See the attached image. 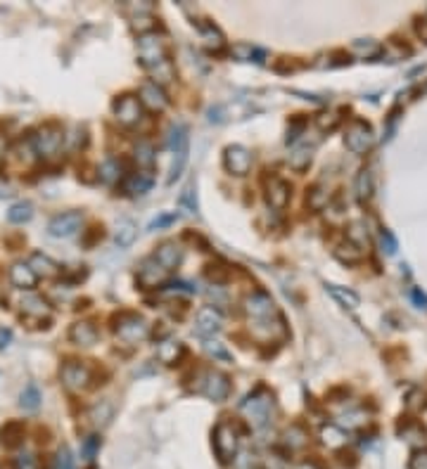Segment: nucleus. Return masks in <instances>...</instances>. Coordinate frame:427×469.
I'll return each mask as SVG.
<instances>
[{
	"instance_id": "f704fd0d",
	"label": "nucleus",
	"mask_w": 427,
	"mask_h": 469,
	"mask_svg": "<svg viewBox=\"0 0 427 469\" xmlns=\"http://www.w3.org/2000/svg\"><path fill=\"white\" fill-rule=\"evenodd\" d=\"M309 164H311V149L309 147H299L297 152L290 154V166L294 168V171H304Z\"/></svg>"
},
{
	"instance_id": "2eb2a0df",
	"label": "nucleus",
	"mask_w": 427,
	"mask_h": 469,
	"mask_svg": "<svg viewBox=\"0 0 427 469\" xmlns=\"http://www.w3.org/2000/svg\"><path fill=\"white\" fill-rule=\"evenodd\" d=\"M195 325H197V332L200 334L212 336L219 332L221 325H224V315H221V311L214 308V306H204V308L197 311Z\"/></svg>"
},
{
	"instance_id": "de8ad7c7",
	"label": "nucleus",
	"mask_w": 427,
	"mask_h": 469,
	"mask_svg": "<svg viewBox=\"0 0 427 469\" xmlns=\"http://www.w3.org/2000/svg\"><path fill=\"white\" fill-rule=\"evenodd\" d=\"M335 124H338V117H335V114H321V117H318V126H321V128H335Z\"/></svg>"
},
{
	"instance_id": "a19ab883",
	"label": "nucleus",
	"mask_w": 427,
	"mask_h": 469,
	"mask_svg": "<svg viewBox=\"0 0 427 469\" xmlns=\"http://www.w3.org/2000/svg\"><path fill=\"white\" fill-rule=\"evenodd\" d=\"M178 353H180V346L178 344H164L159 348V358H161V363H176V358H178Z\"/></svg>"
},
{
	"instance_id": "4c0bfd02",
	"label": "nucleus",
	"mask_w": 427,
	"mask_h": 469,
	"mask_svg": "<svg viewBox=\"0 0 427 469\" xmlns=\"http://www.w3.org/2000/svg\"><path fill=\"white\" fill-rule=\"evenodd\" d=\"M326 202H328V192L323 188H314L309 192V207L314 209V211L326 207Z\"/></svg>"
},
{
	"instance_id": "c85d7f7f",
	"label": "nucleus",
	"mask_w": 427,
	"mask_h": 469,
	"mask_svg": "<svg viewBox=\"0 0 427 469\" xmlns=\"http://www.w3.org/2000/svg\"><path fill=\"white\" fill-rule=\"evenodd\" d=\"M354 190H356V197L361 202H366L372 195V173L368 171V168H363V171L356 176V185H354Z\"/></svg>"
},
{
	"instance_id": "79ce46f5",
	"label": "nucleus",
	"mask_w": 427,
	"mask_h": 469,
	"mask_svg": "<svg viewBox=\"0 0 427 469\" xmlns=\"http://www.w3.org/2000/svg\"><path fill=\"white\" fill-rule=\"evenodd\" d=\"M55 467L57 469H74V458H71V450L67 446L59 448L57 460H55Z\"/></svg>"
},
{
	"instance_id": "ea45409f",
	"label": "nucleus",
	"mask_w": 427,
	"mask_h": 469,
	"mask_svg": "<svg viewBox=\"0 0 427 469\" xmlns=\"http://www.w3.org/2000/svg\"><path fill=\"white\" fill-rule=\"evenodd\" d=\"M380 246H382V251L387 256L396 254V239H394V234L389 230H380Z\"/></svg>"
},
{
	"instance_id": "e433bc0d",
	"label": "nucleus",
	"mask_w": 427,
	"mask_h": 469,
	"mask_svg": "<svg viewBox=\"0 0 427 469\" xmlns=\"http://www.w3.org/2000/svg\"><path fill=\"white\" fill-rule=\"evenodd\" d=\"M352 50L354 52H359L361 57H372V55H377L380 52V45L375 43V40H356V43L352 45Z\"/></svg>"
},
{
	"instance_id": "20e7f679",
	"label": "nucleus",
	"mask_w": 427,
	"mask_h": 469,
	"mask_svg": "<svg viewBox=\"0 0 427 469\" xmlns=\"http://www.w3.org/2000/svg\"><path fill=\"white\" fill-rule=\"evenodd\" d=\"M64 137H67V135L62 133V128H59V126L48 124L31 137V142H34L36 154L43 156V159H52V156H57L59 149H62Z\"/></svg>"
},
{
	"instance_id": "393cba45",
	"label": "nucleus",
	"mask_w": 427,
	"mask_h": 469,
	"mask_svg": "<svg viewBox=\"0 0 427 469\" xmlns=\"http://www.w3.org/2000/svg\"><path fill=\"white\" fill-rule=\"evenodd\" d=\"M136 234H138V230H136V225H133V221H119L117 223V232H114V239H117V244L119 246H131L133 244V239H136Z\"/></svg>"
},
{
	"instance_id": "ddd939ff",
	"label": "nucleus",
	"mask_w": 427,
	"mask_h": 469,
	"mask_svg": "<svg viewBox=\"0 0 427 469\" xmlns=\"http://www.w3.org/2000/svg\"><path fill=\"white\" fill-rule=\"evenodd\" d=\"M140 105L143 107H147V110H152V112H161V110H166L169 107V98H166V93H164V88L159 86L157 81H145L140 86Z\"/></svg>"
},
{
	"instance_id": "1a4fd4ad",
	"label": "nucleus",
	"mask_w": 427,
	"mask_h": 469,
	"mask_svg": "<svg viewBox=\"0 0 427 469\" xmlns=\"http://www.w3.org/2000/svg\"><path fill=\"white\" fill-rule=\"evenodd\" d=\"M245 311L254 322H266L270 315H275V304L266 292H254L245 299Z\"/></svg>"
},
{
	"instance_id": "c03bdc74",
	"label": "nucleus",
	"mask_w": 427,
	"mask_h": 469,
	"mask_svg": "<svg viewBox=\"0 0 427 469\" xmlns=\"http://www.w3.org/2000/svg\"><path fill=\"white\" fill-rule=\"evenodd\" d=\"M180 204H183L190 214H197V197H195V192H192V188L183 190V195H180Z\"/></svg>"
},
{
	"instance_id": "6ab92c4d",
	"label": "nucleus",
	"mask_w": 427,
	"mask_h": 469,
	"mask_svg": "<svg viewBox=\"0 0 427 469\" xmlns=\"http://www.w3.org/2000/svg\"><path fill=\"white\" fill-rule=\"evenodd\" d=\"M154 258H157L159 266L171 270V268L180 266V261H183V249H180L176 242H164V244L157 246V254H154Z\"/></svg>"
},
{
	"instance_id": "f03ea898",
	"label": "nucleus",
	"mask_w": 427,
	"mask_h": 469,
	"mask_svg": "<svg viewBox=\"0 0 427 469\" xmlns=\"http://www.w3.org/2000/svg\"><path fill=\"white\" fill-rule=\"evenodd\" d=\"M195 391L207 396L209 401L221 403L231 394V380H228V375H224V372L219 370H202L200 375H197Z\"/></svg>"
},
{
	"instance_id": "473e14b6",
	"label": "nucleus",
	"mask_w": 427,
	"mask_h": 469,
	"mask_svg": "<svg viewBox=\"0 0 427 469\" xmlns=\"http://www.w3.org/2000/svg\"><path fill=\"white\" fill-rule=\"evenodd\" d=\"M233 55H236L238 59H254V62H263V52L259 50V47H252V45H247V43H240V45H236L233 47Z\"/></svg>"
},
{
	"instance_id": "a211bd4d",
	"label": "nucleus",
	"mask_w": 427,
	"mask_h": 469,
	"mask_svg": "<svg viewBox=\"0 0 427 469\" xmlns=\"http://www.w3.org/2000/svg\"><path fill=\"white\" fill-rule=\"evenodd\" d=\"M10 280L15 287H20V290H34L36 282H38V278H36V273L31 268H29V263H12L10 268Z\"/></svg>"
},
{
	"instance_id": "4468645a",
	"label": "nucleus",
	"mask_w": 427,
	"mask_h": 469,
	"mask_svg": "<svg viewBox=\"0 0 427 469\" xmlns=\"http://www.w3.org/2000/svg\"><path fill=\"white\" fill-rule=\"evenodd\" d=\"M166 270L164 266H159L157 258H145V261L140 263V268H138V282H140L145 290H152V287H159L161 282L166 280Z\"/></svg>"
},
{
	"instance_id": "a878e982",
	"label": "nucleus",
	"mask_w": 427,
	"mask_h": 469,
	"mask_svg": "<svg viewBox=\"0 0 427 469\" xmlns=\"http://www.w3.org/2000/svg\"><path fill=\"white\" fill-rule=\"evenodd\" d=\"M328 290H330V294H333V297L338 299L342 306H347V308H359L361 299H359L356 292L347 290V287H340V285H328Z\"/></svg>"
},
{
	"instance_id": "39448f33",
	"label": "nucleus",
	"mask_w": 427,
	"mask_h": 469,
	"mask_svg": "<svg viewBox=\"0 0 427 469\" xmlns=\"http://www.w3.org/2000/svg\"><path fill=\"white\" fill-rule=\"evenodd\" d=\"M238 431L231 422H221L214 429V450L221 462H231L238 453Z\"/></svg>"
},
{
	"instance_id": "c756f323",
	"label": "nucleus",
	"mask_w": 427,
	"mask_h": 469,
	"mask_svg": "<svg viewBox=\"0 0 427 469\" xmlns=\"http://www.w3.org/2000/svg\"><path fill=\"white\" fill-rule=\"evenodd\" d=\"M335 256H338L342 263H359L361 258H363V251L359 249V244L347 242V244H340L338 249H335Z\"/></svg>"
},
{
	"instance_id": "f3484780",
	"label": "nucleus",
	"mask_w": 427,
	"mask_h": 469,
	"mask_svg": "<svg viewBox=\"0 0 427 469\" xmlns=\"http://www.w3.org/2000/svg\"><path fill=\"white\" fill-rule=\"evenodd\" d=\"M69 339L74 341L76 346H93L95 341H98V327L88 320H81V322L71 325Z\"/></svg>"
},
{
	"instance_id": "aec40b11",
	"label": "nucleus",
	"mask_w": 427,
	"mask_h": 469,
	"mask_svg": "<svg viewBox=\"0 0 427 469\" xmlns=\"http://www.w3.org/2000/svg\"><path fill=\"white\" fill-rule=\"evenodd\" d=\"M29 268L36 273V278H55L59 273V266L52 261L50 256L41 254V251H34L31 258H29Z\"/></svg>"
},
{
	"instance_id": "cd10ccee",
	"label": "nucleus",
	"mask_w": 427,
	"mask_h": 469,
	"mask_svg": "<svg viewBox=\"0 0 427 469\" xmlns=\"http://www.w3.org/2000/svg\"><path fill=\"white\" fill-rule=\"evenodd\" d=\"M204 351H207L214 360H224V363H231V360H233L231 351L226 348V344H221L219 339H212V336H207V339H204Z\"/></svg>"
},
{
	"instance_id": "37998d69",
	"label": "nucleus",
	"mask_w": 427,
	"mask_h": 469,
	"mask_svg": "<svg viewBox=\"0 0 427 469\" xmlns=\"http://www.w3.org/2000/svg\"><path fill=\"white\" fill-rule=\"evenodd\" d=\"M136 159L140 161L143 166L152 164V145H150V142H140V145L136 147Z\"/></svg>"
},
{
	"instance_id": "f257e3e1",
	"label": "nucleus",
	"mask_w": 427,
	"mask_h": 469,
	"mask_svg": "<svg viewBox=\"0 0 427 469\" xmlns=\"http://www.w3.org/2000/svg\"><path fill=\"white\" fill-rule=\"evenodd\" d=\"M138 57H140L143 67L157 76V83L171 81L173 71L169 64V52H166L164 38H161L157 31L143 34L140 38H138Z\"/></svg>"
},
{
	"instance_id": "8fccbe9b",
	"label": "nucleus",
	"mask_w": 427,
	"mask_h": 469,
	"mask_svg": "<svg viewBox=\"0 0 427 469\" xmlns=\"http://www.w3.org/2000/svg\"><path fill=\"white\" fill-rule=\"evenodd\" d=\"M12 341V329L10 327H0V351L3 348H8Z\"/></svg>"
},
{
	"instance_id": "9b49d317",
	"label": "nucleus",
	"mask_w": 427,
	"mask_h": 469,
	"mask_svg": "<svg viewBox=\"0 0 427 469\" xmlns=\"http://www.w3.org/2000/svg\"><path fill=\"white\" fill-rule=\"evenodd\" d=\"M224 164L228 168V173H233V176H247L252 168L249 149L243 145H231L224 154Z\"/></svg>"
},
{
	"instance_id": "72a5a7b5",
	"label": "nucleus",
	"mask_w": 427,
	"mask_h": 469,
	"mask_svg": "<svg viewBox=\"0 0 427 469\" xmlns=\"http://www.w3.org/2000/svg\"><path fill=\"white\" fill-rule=\"evenodd\" d=\"M119 171H122L119 161L107 159L105 164L100 166V180H102V183H114V180H119Z\"/></svg>"
},
{
	"instance_id": "0eeeda50",
	"label": "nucleus",
	"mask_w": 427,
	"mask_h": 469,
	"mask_svg": "<svg viewBox=\"0 0 427 469\" xmlns=\"http://www.w3.org/2000/svg\"><path fill=\"white\" fill-rule=\"evenodd\" d=\"M372 140H375V137H372L370 126L366 121H352L349 124V128L345 131V145H347L349 152H354V154L368 152Z\"/></svg>"
},
{
	"instance_id": "603ef678",
	"label": "nucleus",
	"mask_w": 427,
	"mask_h": 469,
	"mask_svg": "<svg viewBox=\"0 0 427 469\" xmlns=\"http://www.w3.org/2000/svg\"><path fill=\"white\" fill-rule=\"evenodd\" d=\"M297 469H321V467L314 465V462H302V465H299Z\"/></svg>"
},
{
	"instance_id": "423d86ee",
	"label": "nucleus",
	"mask_w": 427,
	"mask_h": 469,
	"mask_svg": "<svg viewBox=\"0 0 427 469\" xmlns=\"http://www.w3.org/2000/svg\"><path fill=\"white\" fill-rule=\"evenodd\" d=\"M59 377H62V384L69 391H83L93 382V370L86 363H79V360H67L62 365V370H59Z\"/></svg>"
},
{
	"instance_id": "bb28decb",
	"label": "nucleus",
	"mask_w": 427,
	"mask_h": 469,
	"mask_svg": "<svg viewBox=\"0 0 427 469\" xmlns=\"http://www.w3.org/2000/svg\"><path fill=\"white\" fill-rule=\"evenodd\" d=\"M34 216V207L29 202H20V204H12L10 211H8V221L15 225H22L27 223V221H31Z\"/></svg>"
},
{
	"instance_id": "a18cd8bd",
	"label": "nucleus",
	"mask_w": 427,
	"mask_h": 469,
	"mask_svg": "<svg viewBox=\"0 0 427 469\" xmlns=\"http://www.w3.org/2000/svg\"><path fill=\"white\" fill-rule=\"evenodd\" d=\"M408 467L411 469H427V450H416Z\"/></svg>"
},
{
	"instance_id": "7ed1b4c3",
	"label": "nucleus",
	"mask_w": 427,
	"mask_h": 469,
	"mask_svg": "<svg viewBox=\"0 0 427 469\" xmlns=\"http://www.w3.org/2000/svg\"><path fill=\"white\" fill-rule=\"evenodd\" d=\"M240 410L254 426H266L270 419V410H273V399H270V394H266V389H256L254 394H249L243 401Z\"/></svg>"
},
{
	"instance_id": "dca6fc26",
	"label": "nucleus",
	"mask_w": 427,
	"mask_h": 469,
	"mask_svg": "<svg viewBox=\"0 0 427 469\" xmlns=\"http://www.w3.org/2000/svg\"><path fill=\"white\" fill-rule=\"evenodd\" d=\"M266 200L273 209H285L287 202H290V185L285 183L282 178L278 176H270L266 180Z\"/></svg>"
},
{
	"instance_id": "c9c22d12",
	"label": "nucleus",
	"mask_w": 427,
	"mask_h": 469,
	"mask_svg": "<svg viewBox=\"0 0 427 469\" xmlns=\"http://www.w3.org/2000/svg\"><path fill=\"white\" fill-rule=\"evenodd\" d=\"M178 218H180V214H178V211H164V214H159L157 218H152V221H150L147 230H161V228H166V225L176 223Z\"/></svg>"
},
{
	"instance_id": "49530a36",
	"label": "nucleus",
	"mask_w": 427,
	"mask_h": 469,
	"mask_svg": "<svg viewBox=\"0 0 427 469\" xmlns=\"http://www.w3.org/2000/svg\"><path fill=\"white\" fill-rule=\"evenodd\" d=\"M98 438L95 436H90L86 443H83V455H86V460H93L95 458V450H98Z\"/></svg>"
},
{
	"instance_id": "9d476101",
	"label": "nucleus",
	"mask_w": 427,
	"mask_h": 469,
	"mask_svg": "<svg viewBox=\"0 0 427 469\" xmlns=\"http://www.w3.org/2000/svg\"><path fill=\"white\" fill-rule=\"evenodd\" d=\"M83 225V216L79 211H67V214H59L55 218L48 223V232L52 237H71L81 230Z\"/></svg>"
},
{
	"instance_id": "b1692460",
	"label": "nucleus",
	"mask_w": 427,
	"mask_h": 469,
	"mask_svg": "<svg viewBox=\"0 0 427 469\" xmlns=\"http://www.w3.org/2000/svg\"><path fill=\"white\" fill-rule=\"evenodd\" d=\"M41 401H43V396H41V389L36 387V384H27L20 396V405L24 408V410L29 412H36L41 408Z\"/></svg>"
},
{
	"instance_id": "3c124183",
	"label": "nucleus",
	"mask_w": 427,
	"mask_h": 469,
	"mask_svg": "<svg viewBox=\"0 0 427 469\" xmlns=\"http://www.w3.org/2000/svg\"><path fill=\"white\" fill-rule=\"evenodd\" d=\"M411 299L416 302L418 308H427V297L420 290H411Z\"/></svg>"
},
{
	"instance_id": "5701e85b",
	"label": "nucleus",
	"mask_w": 427,
	"mask_h": 469,
	"mask_svg": "<svg viewBox=\"0 0 427 469\" xmlns=\"http://www.w3.org/2000/svg\"><path fill=\"white\" fill-rule=\"evenodd\" d=\"M321 438H323V443H326L328 448H342L347 443V434H345V429L342 426H338V424H326L321 429Z\"/></svg>"
},
{
	"instance_id": "09e8293b",
	"label": "nucleus",
	"mask_w": 427,
	"mask_h": 469,
	"mask_svg": "<svg viewBox=\"0 0 427 469\" xmlns=\"http://www.w3.org/2000/svg\"><path fill=\"white\" fill-rule=\"evenodd\" d=\"M17 465H20V469H36V460H34V455L22 453L20 458H17Z\"/></svg>"
},
{
	"instance_id": "f8f14e48",
	"label": "nucleus",
	"mask_w": 427,
	"mask_h": 469,
	"mask_svg": "<svg viewBox=\"0 0 427 469\" xmlns=\"http://www.w3.org/2000/svg\"><path fill=\"white\" fill-rule=\"evenodd\" d=\"M114 114H117V121L124 126H136L143 119V105L140 100L133 98V95H124L114 102Z\"/></svg>"
},
{
	"instance_id": "6e6552de",
	"label": "nucleus",
	"mask_w": 427,
	"mask_h": 469,
	"mask_svg": "<svg viewBox=\"0 0 427 469\" xmlns=\"http://www.w3.org/2000/svg\"><path fill=\"white\" fill-rule=\"evenodd\" d=\"M147 334H150V327L140 315L126 313V315H122L117 320V336L122 341H126V344H136V341L145 339Z\"/></svg>"
},
{
	"instance_id": "7c9ffc66",
	"label": "nucleus",
	"mask_w": 427,
	"mask_h": 469,
	"mask_svg": "<svg viewBox=\"0 0 427 469\" xmlns=\"http://www.w3.org/2000/svg\"><path fill=\"white\" fill-rule=\"evenodd\" d=\"M285 443L292 450H299V448H304L306 443H309V434H306V431L299 424H294V426H290V429L285 431Z\"/></svg>"
},
{
	"instance_id": "412c9836",
	"label": "nucleus",
	"mask_w": 427,
	"mask_h": 469,
	"mask_svg": "<svg viewBox=\"0 0 427 469\" xmlns=\"http://www.w3.org/2000/svg\"><path fill=\"white\" fill-rule=\"evenodd\" d=\"M22 313L29 318H48L50 315V306L38 294H24L22 297Z\"/></svg>"
},
{
	"instance_id": "2f4dec72",
	"label": "nucleus",
	"mask_w": 427,
	"mask_h": 469,
	"mask_svg": "<svg viewBox=\"0 0 427 469\" xmlns=\"http://www.w3.org/2000/svg\"><path fill=\"white\" fill-rule=\"evenodd\" d=\"M200 34L209 47H214V50L224 47V36H221V31L214 27V24H200Z\"/></svg>"
},
{
	"instance_id": "4be33fe9",
	"label": "nucleus",
	"mask_w": 427,
	"mask_h": 469,
	"mask_svg": "<svg viewBox=\"0 0 427 469\" xmlns=\"http://www.w3.org/2000/svg\"><path fill=\"white\" fill-rule=\"evenodd\" d=\"M126 192H131V195H145V192L152 188V173L150 171H140V173H133L129 180H126Z\"/></svg>"
},
{
	"instance_id": "58836bf2",
	"label": "nucleus",
	"mask_w": 427,
	"mask_h": 469,
	"mask_svg": "<svg viewBox=\"0 0 427 469\" xmlns=\"http://www.w3.org/2000/svg\"><path fill=\"white\" fill-rule=\"evenodd\" d=\"M110 417H112V405H110V403H102V410H100V405H95L93 412H90V419H93L95 424H105Z\"/></svg>"
}]
</instances>
